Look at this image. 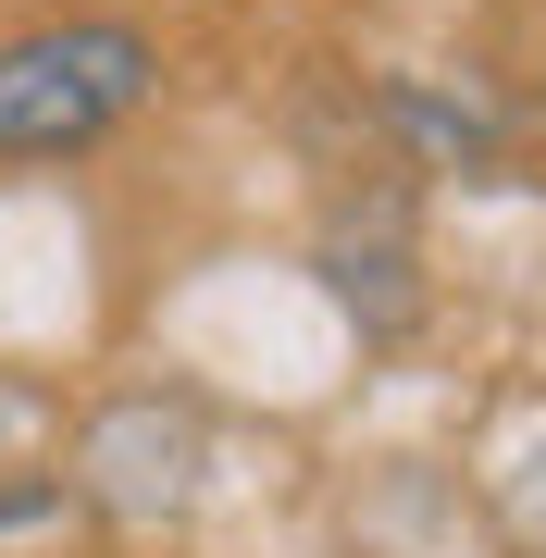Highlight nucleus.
I'll use <instances>...</instances> for the list:
<instances>
[{
  "label": "nucleus",
  "mask_w": 546,
  "mask_h": 558,
  "mask_svg": "<svg viewBox=\"0 0 546 558\" xmlns=\"http://www.w3.org/2000/svg\"><path fill=\"white\" fill-rule=\"evenodd\" d=\"M174 50L137 13H38L0 38V174H38V161H87L124 124L162 100Z\"/></svg>",
  "instance_id": "f257e3e1"
},
{
  "label": "nucleus",
  "mask_w": 546,
  "mask_h": 558,
  "mask_svg": "<svg viewBox=\"0 0 546 558\" xmlns=\"http://www.w3.org/2000/svg\"><path fill=\"white\" fill-rule=\"evenodd\" d=\"M199 459H211V435L186 398H112L75 435V497H100L124 521H162V509L199 497Z\"/></svg>",
  "instance_id": "f03ea898"
},
{
  "label": "nucleus",
  "mask_w": 546,
  "mask_h": 558,
  "mask_svg": "<svg viewBox=\"0 0 546 558\" xmlns=\"http://www.w3.org/2000/svg\"><path fill=\"white\" fill-rule=\"evenodd\" d=\"M373 124L423 161V174H497V161H509L497 100H447L435 75H385V87H373Z\"/></svg>",
  "instance_id": "7ed1b4c3"
},
{
  "label": "nucleus",
  "mask_w": 546,
  "mask_h": 558,
  "mask_svg": "<svg viewBox=\"0 0 546 558\" xmlns=\"http://www.w3.org/2000/svg\"><path fill=\"white\" fill-rule=\"evenodd\" d=\"M534 124H546V38H534Z\"/></svg>",
  "instance_id": "20e7f679"
}]
</instances>
